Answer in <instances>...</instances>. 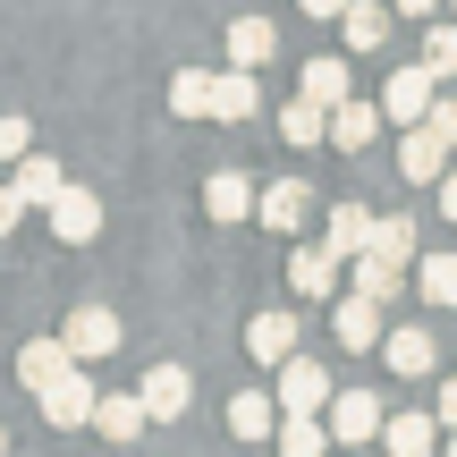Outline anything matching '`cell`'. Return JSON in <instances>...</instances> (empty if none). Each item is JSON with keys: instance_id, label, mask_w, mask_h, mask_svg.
I'll list each match as a JSON object with an SVG mask.
<instances>
[{"instance_id": "6da1fadb", "label": "cell", "mask_w": 457, "mask_h": 457, "mask_svg": "<svg viewBox=\"0 0 457 457\" xmlns=\"http://www.w3.org/2000/svg\"><path fill=\"white\" fill-rule=\"evenodd\" d=\"M34 407H43V424H51V432H77V424H94V407H102V390H94V381L77 373V364H68V373L51 381V390L34 398Z\"/></svg>"}, {"instance_id": "7a4b0ae2", "label": "cell", "mask_w": 457, "mask_h": 457, "mask_svg": "<svg viewBox=\"0 0 457 457\" xmlns=\"http://www.w3.org/2000/svg\"><path fill=\"white\" fill-rule=\"evenodd\" d=\"M432 85H441V77H432L424 60H415V68H390V85H381V119L424 128V119H432Z\"/></svg>"}, {"instance_id": "3957f363", "label": "cell", "mask_w": 457, "mask_h": 457, "mask_svg": "<svg viewBox=\"0 0 457 457\" xmlns=\"http://www.w3.org/2000/svg\"><path fill=\"white\" fill-rule=\"evenodd\" d=\"M43 212H51V237H60V245H94L102 237V195H94V187H60Z\"/></svg>"}, {"instance_id": "277c9868", "label": "cell", "mask_w": 457, "mask_h": 457, "mask_svg": "<svg viewBox=\"0 0 457 457\" xmlns=\"http://www.w3.org/2000/svg\"><path fill=\"white\" fill-rule=\"evenodd\" d=\"M381 424H390V407H381L373 390H339L330 398V441L364 449V441H381Z\"/></svg>"}, {"instance_id": "5b68a950", "label": "cell", "mask_w": 457, "mask_h": 457, "mask_svg": "<svg viewBox=\"0 0 457 457\" xmlns=\"http://www.w3.org/2000/svg\"><path fill=\"white\" fill-rule=\"evenodd\" d=\"M330 330H339V347H347V356H364V347H381V296H364V288L330 296Z\"/></svg>"}, {"instance_id": "8992f818", "label": "cell", "mask_w": 457, "mask_h": 457, "mask_svg": "<svg viewBox=\"0 0 457 457\" xmlns=\"http://www.w3.org/2000/svg\"><path fill=\"white\" fill-rule=\"evenodd\" d=\"M279 407H288V415H322L330 407V364L288 356V364H279Z\"/></svg>"}, {"instance_id": "52a82bcc", "label": "cell", "mask_w": 457, "mask_h": 457, "mask_svg": "<svg viewBox=\"0 0 457 457\" xmlns=\"http://www.w3.org/2000/svg\"><path fill=\"white\" fill-rule=\"evenodd\" d=\"M136 398H145V415H153V424H179V415L195 407V381H187V364H153Z\"/></svg>"}, {"instance_id": "ba28073f", "label": "cell", "mask_w": 457, "mask_h": 457, "mask_svg": "<svg viewBox=\"0 0 457 457\" xmlns=\"http://www.w3.org/2000/svg\"><path fill=\"white\" fill-rule=\"evenodd\" d=\"M60 339H68V356H111V347H119V313L111 305H77V313H68V322H60Z\"/></svg>"}, {"instance_id": "9c48e42d", "label": "cell", "mask_w": 457, "mask_h": 457, "mask_svg": "<svg viewBox=\"0 0 457 457\" xmlns=\"http://www.w3.org/2000/svg\"><path fill=\"white\" fill-rule=\"evenodd\" d=\"M254 212H262V228H271V237H296V228L313 220V187H305V179H279V187H262Z\"/></svg>"}, {"instance_id": "30bf717a", "label": "cell", "mask_w": 457, "mask_h": 457, "mask_svg": "<svg viewBox=\"0 0 457 457\" xmlns=\"http://www.w3.org/2000/svg\"><path fill=\"white\" fill-rule=\"evenodd\" d=\"M339 271H347V262L330 254L322 237H313V245H296V254H288V288H296V296H339Z\"/></svg>"}, {"instance_id": "8fae6325", "label": "cell", "mask_w": 457, "mask_h": 457, "mask_svg": "<svg viewBox=\"0 0 457 457\" xmlns=\"http://www.w3.org/2000/svg\"><path fill=\"white\" fill-rule=\"evenodd\" d=\"M441 170H449V145H441V136H432V119H424V128H407V136H398V179L432 187V179H441Z\"/></svg>"}, {"instance_id": "7c38bea8", "label": "cell", "mask_w": 457, "mask_h": 457, "mask_svg": "<svg viewBox=\"0 0 457 457\" xmlns=\"http://www.w3.org/2000/svg\"><path fill=\"white\" fill-rule=\"evenodd\" d=\"M245 356L279 373V364L296 356V313H254V322H245Z\"/></svg>"}, {"instance_id": "4fadbf2b", "label": "cell", "mask_w": 457, "mask_h": 457, "mask_svg": "<svg viewBox=\"0 0 457 457\" xmlns=\"http://www.w3.org/2000/svg\"><path fill=\"white\" fill-rule=\"evenodd\" d=\"M381 364H390L398 381H424L432 364H441L432 356V330H381Z\"/></svg>"}, {"instance_id": "5bb4252c", "label": "cell", "mask_w": 457, "mask_h": 457, "mask_svg": "<svg viewBox=\"0 0 457 457\" xmlns=\"http://www.w3.org/2000/svg\"><path fill=\"white\" fill-rule=\"evenodd\" d=\"M279 398H262V390H237L228 398V432H237V441H279Z\"/></svg>"}, {"instance_id": "9a60e30c", "label": "cell", "mask_w": 457, "mask_h": 457, "mask_svg": "<svg viewBox=\"0 0 457 457\" xmlns=\"http://www.w3.org/2000/svg\"><path fill=\"white\" fill-rule=\"evenodd\" d=\"M68 364H77V356H68V339H26V347H17V381H26L34 398H43Z\"/></svg>"}, {"instance_id": "2e32d148", "label": "cell", "mask_w": 457, "mask_h": 457, "mask_svg": "<svg viewBox=\"0 0 457 457\" xmlns=\"http://www.w3.org/2000/svg\"><path fill=\"white\" fill-rule=\"evenodd\" d=\"M441 415H390V424H381V449H390V457H432V449H441Z\"/></svg>"}, {"instance_id": "e0dca14e", "label": "cell", "mask_w": 457, "mask_h": 457, "mask_svg": "<svg viewBox=\"0 0 457 457\" xmlns=\"http://www.w3.org/2000/svg\"><path fill=\"white\" fill-rule=\"evenodd\" d=\"M339 43L347 51H381L390 43V9H381V0H347L339 9Z\"/></svg>"}, {"instance_id": "ac0fdd59", "label": "cell", "mask_w": 457, "mask_h": 457, "mask_svg": "<svg viewBox=\"0 0 457 457\" xmlns=\"http://www.w3.org/2000/svg\"><path fill=\"white\" fill-rule=\"evenodd\" d=\"M271 51H279L271 17H237V26H228V68H271Z\"/></svg>"}, {"instance_id": "d6986e66", "label": "cell", "mask_w": 457, "mask_h": 457, "mask_svg": "<svg viewBox=\"0 0 457 457\" xmlns=\"http://www.w3.org/2000/svg\"><path fill=\"white\" fill-rule=\"evenodd\" d=\"M373 136H381V102H356V94H347L339 111H330V145H339V153H364Z\"/></svg>"}, {"instance_id": "ffe728a7", "label": "cell", "mask_w": 457, "mask_h": 457, "mask_svg": "<svg viewBox=\"0 0 457 457\" xmlns=\"http://www.w3.org/2000/svg\"><path fill=\"white\" fill-rule=\"evenodd\" d=\"M373 220H381V212H364V204H330V237H322V245H330L339 262H356L364 245H373Z\"/></svg>"}, {"instance_id": "44dd1931", "label": "cell", "mask_w": 457, "mask_h": 457, "mask_svg": "<svg viewBox=\"0 0 457 457\" xmlns=\"http://www.w3.org/2000/svg\"><path fill=\"white\" fill-rule=\"evenodd\" d=\"M262 111V85H254V68H228V77H212V119H254Z\"/></svg>"}, {"instance_id": "7402d4cb", "label": "cell", "mask_w": 457, "mask_h": 457, "mask_svg": "<svg viewBox=\"0 0 457 457\" xmlns=\"http://www.w3.org/2000/svg\"><path fill=\"white\" fill-rule=\"evenodd\" d=\"M296 94H313L322 111H339V102H347V60H339V51H313L305 77H296Z\"/></svg>"}, {"instance_id": "603a6c76", "label": "cell", "mask_w": 457, "mask_h": 457, "mask_svg": "<svg viewBox=\"0 0 457 457\" xmlns=\"http://www.w3.org/2000/svg\"><path fill=\"white\" fill-rule=\"evenodd\" d=\"M145 424H153V415H145V398H102V407H94V432H102L111 449H128Z\"/></svg>"}, {"instance_id": "cb8c5ba5", "label": "cell", "mask_w": 457, "mask_h": 457, "mask_svg": "<svg viewBox=\"0 0 457 457\" xmlns=\"http://www.w3.org/2000/svg\"><path fill=\"white\" fill-rule=\"evenodd\" d=\"M279 136H288L296 153H305V145H322V136H330V111H322L313 94H296L288 111H279Z\"/></svg>"}, {"instance_id": "d4e9b609", "label": "cell", "mask_w": 457, "mask_h": 457, "mask_svg": "<svg viewBox=\"0 0 457 457\" xmlns=\"http://www.w3.org/2000/svg\"><path fill=\"white\" fill-rule=\"evenodd\" d=\"M204 212H212V220H245V212H254V187H245L237 170H212V187H204Z\"/></svg>"}, {"instance_id": "484cf974", "label": "cell", "mask_w": 457, "mask_h": 457, "mask_svg": "<svg viewBox=\"0 0 457 457\" xmlns=\"http://www.w3.org/2000/svg\"><path fill=\"white\" fill-rule=\"evenodd\" d=\"M279 457H330V424L322 415H279Z\"/></svg>"}, {"instance_id": "4316f807", "label": "cell", "mask_w": 457, "mask_h": 457, "mask_svg": "<svg viewBox=\"0 0 457 457\" xmlns=\"http://www.w3.org/2000/svg\"><path fill=\"white\" fill-rule=\"evenodd\" d=\"M170 111L179 119H212V68H179V77H170Z\"/></svg>"}, {"instance_id": "83f0119b", "label": "cell", "mask_w": 457, "mask_h": 457, "mask_svg": "<svg viewBox=\"0 0 457 457\" xmlns=\"http://www.w3.org/2000/svg\"><path fill=\"white\" fill-rule=\"evenodd\" d=\"M347 271H356V288H364V296H381V305H390V296H398V279H407V262H390V254H373V245H364Z\"/></svg>"}, {"instance_id": "f1b7e54d", "label": "cell", "mask_w": 457, "mask_h": 457, "mask_svg": "<svg viewBox=\"0 0 457 457\" xmlns=\"http://www.w3.org/2000/svg\"><path fill=\"white\" fill-rule=\"evenodd\" d=\"M415 237H424V228H415L407 212H390V220H373V254H390V262H415Z\"/></svg>"}, {"instance_id": "f546056e", "label": "cell", "mask_w": 457, "mask_h": 457, "mask_svg": "<svg viewBox=\"0 0 457 457\" xmlns=\"http://www.w3.org/2000/svg\"><path fill=\"white\" fill-rule=\"evenodd\" d=\"M415 279H424L432 305H449V313H457V254H424V262H415Z\"/></svg>"}, {"instance_id": "4dcf8cb0", "label": "cell", "mask_w": 457, "mask_h": 457, "mask_svg": "<svg viewBox=\"0 0 457 457\" xmlns=\"http://www.w3.org/2000/svg\"><path fill=\"white\" fill-rule=\"evenodd\" d=\"M17 187H26V204H51V195H60V162H34V153H26V162H17Z\"/></svg>"}, {"instance_id": "1f68e13d", "label": "cell", "mask_w": 457, "mask_h": 457, "mask_svg": "<svg viewBox=\"0 0 457 457\" xmlns=\"http://www.w3.org/2000/svg\"><path fill=\"white\" fill-rule=\"evenodd\" d=\"M424 68H432V77H457V26H432L424 34Z\"/></svg>"}, {"instance_id": "d6a6232c", "label": "cell", "mask_w": 457, "mask_h": 457, "mask_svg": "<svg viewBox=\"0 0 457 457\" xmlns=\"http://www.w3.org/2000/svg\"><path fill=\"white\" fill-rule=\"evenodd\" d=\"M26 145H34V128L17 111H0V162H26Z\"/></svg>"}, {"instance_id": "836d02e7", "label": "cell", "mask_w": 457, "mask_h": 457, "mask_svg": "<svg viewBox=\"0 0 457 457\" xmlns=\"http://www.w3.org/2000/svg\"><path fill=\"white\" fill-rule=\"evenodd\" d=\"M26 212H34V204H26V187H17V179H9V187H0V237H9V228H17V220H26Z\"/></svg>"}, {"instance_id": "e575fe53", "label": "cell", "mask_w": 457, "mask_h": 457, "mask_svg": "<svg viewBox=\"0 0 457 457\" xmlns=\"http://www.w3.org/2000/svg\"><path fill=\"white\" fill-rule=\"evenodd\" d=\"M432 136H441V145L457 153V102H432Z\"/></svg>"}, {"instance_id": "d590c367", "label": "cell", "mask_w": 457, "mask_h": 457, "mask_svg": "<svg viewBox=\"0 0 457 457\" xmlns=\"http://www.w3.org/2000/svg\"><path fill=\"white\" fill-rule=\"evenodd\" d=\"M432 415H441V424H449V432H457V373H449V381H441V407H432Z\"/></svg>"}, {"instance_id": "8d00e7d4", "label": "cell", "mask_w": 457, "mask_h": 457, "mask_svg": "<svg viewBox=\"0 0 457 457\" xmlns=\"http://www.w3.org/2000/svg\"><path fill=\"white\" fill-rule=\"evenodd\" d=\"M441 212L457 220V170H441Z\"/></svg>"}, {"instance_id": "74e56055", "label": "cell", "mask_w": 457, "mask_h": 457, "mask_svg": "<svg viewBox=\"0 0 457 457\" xmlns=\"http://www.w3.org/2000/svg\"><path fill=\"white\" fill-rule=\"evenodd\" d=\"M296 9H305V17H339L347 0H296Z\"/></svg>"}, {"instance_id": "f35d334b", "label": "cell", "mask_w": 457, "mask_h": 457, "mask_svg": "<svg viewBox=\"0 0 457 457\" xmlns=\"http://www.w3.org/2000/svg\"><path fill=\"white\" fill-rule=\"evenodd\" d=\"M432 9H441V0H398V17H432Z\"/></svg>"}, {"instance_id": "ab89813d", "label": "cell", "mask_w": 457, "mask_h": 457, "mask_svg": "<svg viewBox=\"0 0 457 457\" xmlns=\"http://www.w3.org/2000/svg\"><path fill=\"white\" fill-rule=\"evenodd\" d=\"M441 457H457V432H449V449H441Z\"/></svg>"}, {"instance_id": "60d3db41", "label": "cell", "mask_w": 457, "mask_h": 457, "mask_svg": "<svg viewBox=\"0 0 457 457\" xmlns=\"http://www.w3.org/2000/svg\"><path fill=\"white\" fill-rule=\"evenodd\" d=\"M0 457H9V432H0Z\"/></svg>"}]
</instances>
